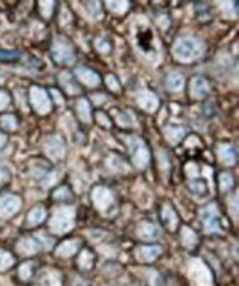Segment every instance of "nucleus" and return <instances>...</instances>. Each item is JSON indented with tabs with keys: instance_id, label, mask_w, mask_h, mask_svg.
<instances>
[{
	"instance_id": "3",
	"label": "nucleus",
	"mask_w": 239,
	"mask_h": 286,
	"mask_svg": "<svg viewBox=\"0 0 239 286\" xmlns=\"http://www.w3.org/2000/svg\"><path fill=\"white\" fill-rule=\"evenodd\" d=\"M182 86V78L180 76L173 75L169 78V87L171 89H178Z\"/></svg>"
},
{
	"instance_id": "1",
	"label": "nucleus",
	"mask_w": 239,
	"mask_h": 286,
	"mask_svg": "<svg viewBox=\"0 0 239 286\" xmlns=\"http://www.w3.org/2000/svg\"><path fill=\"white\" fill-rule=\"evenodd\" d=\"M175 51H177L180 56L190 57L197 52V45L193 40H184L178 45Z\"/></svg>"
},
{
	"instance_id": "2",
	"label": "nucleus",
	"mask_w": 239,
	"mask_h": 286,
	"mask_svg": "<svg viewBox=\"0 0 239 286\" xmlns=\"http://www.w3.org/2000/svg\"><path fill=\"white\" fill-rule=\"evenodd\" d=\"M20 58V54L18 52L0 51V61L3 62H16Z\"/></svg>"
},
{
	"instance_id": "4",
	"label": "nucleus",
	"mask_w": 239,
	"mask_h": 286,
	"mask_svg": "<svg viewBox=\"0 0 239 286\" xmlns=\"http://www.w3.org/2000/svg\"><path fill=\"white\" fill-rule=\"evenodd\" d=\"M10 261H9V259L7 257H4L3 254H0V269L1 267H6L7 265L10 264Z\"/></svg>"
}]
</instances>
